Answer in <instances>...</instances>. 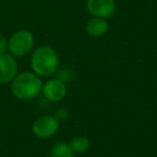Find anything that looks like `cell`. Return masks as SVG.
I'll list each match as a JSON object with an SVG mask.
<instances>
[{"label":"cell","mask_w":157,"mask_h":157,"mask_svg":"<svg viewBox=\"0 0 157 157\" xmlns=\"http://www.w3.org/2000/svg\"><path fill=\"white\" fill-rule=\"evenodd\" d=\"M11 90L13 95L21 100L35 98L42 90V81L36 73L22 72L12 80Z\"/></svg>","instance_id":"obj_1"},{"label":"cell","mask_w":157,"mask_h":157,"mask_svg":"<svg viewBox=\"0 0 157 157\" xmlns=\"http://www.w3.org/2000/svg\"><path fill=\"white\" fill-rule=\"evenodd\" d=\"M58 56L54 48L48 45L39 46L31 56V69L39 76H50L57 71Z\"/></svg>","instance_id":"obj_2"},{"label":"cell","mask_w":157,"mask_h":157,"mask_svg":"<svg viewBox=\"0 0 157 157\" xmlns=\"http://www.w3.org/2000/svg\"><path fill=\"white\" fill-rule=\"evenodd\" d=\"M35 38L28 30H18L11 36L8 41V50L15 57L27 55L33 48Z\"/></svg>","instance_id":"obj_3"},{"label":"cell","mask_w":157,"mask_h":157,"mask_svg":"<svg viewBox=\"0 0 157 157\" xmlns=\"http://www.w3.org/2000/svg\"><path fill=\"white\" fill-rule=\"evenodd\" d=\"M59 122L53 116H40L33 124V132L40 139L51 138L58 131Z\"/></svg>","instance_id":"obj_4"},{"label":"cell","mask_w":157,"mask_h":157,"mask_svg":"<svg viewBox=\"0 0 157 157\" xmlns=\"http://www.w3.org/2000/svg\"><path fill=\"white\" fill-rule=\"evenodd\" d=\"M87 10L92 15L100 18H110L116 10L115 0H87Z\"/></svg>","instance_id":"obj_5"},{"label":"cell","mask_w":157,"mask_h":157,"mask_svg":"<svg viewBox=\"0 0 157 157\" xmlns=\"http://www.w3.org/2000/svg\"><path fill=\"white\" fill-rule=\"evenodd\" d=\"M42 93L44 97L50 101H61L67 95V86L65 82L60 81L59 78L48 80L44 85H42Z\"/></svg>","instance_id":"obj_6"},{"label":"cell","mask_w":157,"mask_h":157,"mask_svg":"<svg viewBox=\"0 0 157 157\" xmlns=\"http://www.w3.org/2000/svg\"><path fill=\"white\" fill-rule=\"evenodd\" d=\"M17 61L13 55H0V84H6L12 81L17 74Z\"/></svg>","instance_id":"obj_7"},{"label":"cell","mask_w":157,"mask_h":157,"mask_svg":"<svg viewBox=\"0 0 157 157\" xmlns=\"http://www.w3.org/2000/svg\"><path fill=\"white\" fill-rule=\"evenodd\" d=\"M109 29V24L105 18L94 17L86 24V33L93 38L102 37Z\"/></svg>","instance_id":"obj_8"},{"label":"cell","mask_w":157,"mask_h":157,"mask_svg":"<svg viewBox=\"0 0 157 157\" xmlns=\"http://www.w3.org/2000/svg\"><path fill=\"white\" fill-rule=\"evenodd\" d=\"M69 145L71 147V150L73 151V153L82 154V153H85L90 148V140L86 137H84V136H76L70 141Z\"/></svg>","instance_id":"obj_9"},{"label":"cell","mask_w":157,"mask_h":157,"mask_svg":"<svg viewBox=\"0 0 157 157\" xmlns=\"http://www.w3.org/2000/svg\"><path fill=\"white\" fill-rule=\"evenodd\" d=\"M51 157H74V153L68 143L58 142L53 145L51 150Z\"/></svg>","instance_id":"obj_10"},{"label":"cell","mask_w":157,"mask_h":157,"mask_svg":"<svg viewBox=\"0 0 157 157\" xmlns=\"http://www.w3.org/2000/svg\"><path fill=\"white\" fill-rule=\"evenodd\" d=\"M57 78H59L60 81L63 82H70L73 78V73L70 69L65 68V69H61L60 71L57 74Z\"/></svg>","instance_id":"obj_11"},{"label":"cell","mask_w":157,"mask_h":157,"mask_svg":"<svg viewBox=\"0 0 157 157\" xmlns=\"http://www.w3.org/2000/svg\"><path fill=\"white\" fill-rule=\"evenodd\" d=\"M68 115H69V113H68L67 109H65V108H60V109H58L56 111L55 118H56L58 122H60V121H66L68 118Z\"/></svg>","instance_id":"obj_12"},{"label":"cell","mask_w":157,"mask_h":157,"mask_svg":"<svg viewBox=\"0 0 157 157\" xmlns=\"http://www.w3.org/2000/svg\"><path fill=\"white\" fill-rule=\"evenodd\" d=\"M8 50V40L3 35H0V55L5 54Z\"/></svg>","instance_id":"obj_13"}]
</instances>
